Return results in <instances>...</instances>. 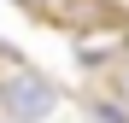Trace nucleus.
Instances as JSON below:
<instances>
[{"instance_id": "nucleus-1", "label": "nucleus", "mask_w": 129, "mask_h": 123, "mask_svg": "<svg viewBox=\"0 0 129 123\" xmlns=\"http://www.w3.org/2000/svg\"><path fill=\"white\" fill-rule=\"evenodd\" d=\"M53 106H59V88H53V82L41 70H29V65H12L0 117H6V123H41V117H53Z\"/></svg>"}, {"instance_id": "nucleus-2", "label": "nucleus", "mask_w": 129, "mask_h": 123, "mask_svg": "<svg viewBox=\"0 0 129 123\" xmlns=\"http://www.w3.org/2000/svg\"><path fill=\"white\" fill-rule=\"evenodd\" d=\"M88 111H94L100 123H129V111H117V106H112L106 94H88Z\"/></svg>"}]
</instances>
